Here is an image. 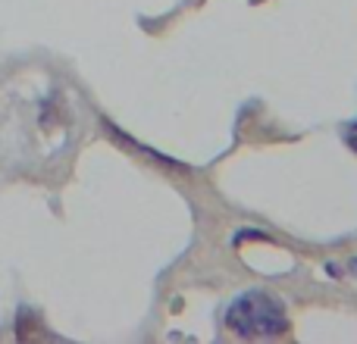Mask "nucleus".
<instances>
[{"label":"nucleus","instance_id":"1","mask_svg":"<svg viewBox=\"0 0 357 344\" xmlns=\"http://www.w3.org/2000/svg\"><path fill=\"white\" fill-rule=\"evenodd\" d=\"M226 326L238 338H279L289 332V313L270 291H248L226 310Z\"/></svg>","mask_w":357,"mask_h":344}]
</instances>
